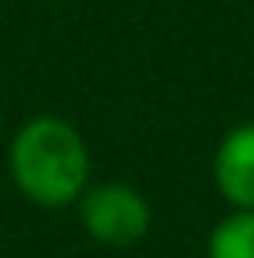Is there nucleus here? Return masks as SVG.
Returning <instances> with one entry per match:
<instances>
[{
  "mask_svg": "<svg viewBox=\"0 0 254 258\" xmlns=\"http://www.w3.org/2000/svg\"><path fill=\"white\" fill-rule=\"evenodd\" d=\"M8 172L34 206H71L90 180V150L75 123L60 116L26 120L8 150Z\"/></svg>",
  "mask_w": 254,
  "mask_h": 258,
  "instance_id": "1",
  "label": "nucleus"
},
{
  "mask_svg": "<svg viewBox=\"0 0 254 258\" xmlns=\"http://www.w3.org/2000/svg\"><path fill=\"white\" fill-rule=\"evenodd\" d=\"M78 217L90 239L105 247H135L150 232V202L127 183H101L78 195Z\"/></svg>",
  "mask_w": 254,
  "mask_h": 258,
  "instance_id": "2",
  "label": "nucleus"
},
{
  "mask_svg": "<svg viewBox=\"0 0 254 258\" xmlns=\"http://www.w3.org/2000/svg\"><path fill=\"white\" fill-rule=\"evenodd\" d=\"M213 180L235 210H254V123H239L221 139Z\"/></svg>",
  "mask_w": 254,
  "mask_h": 258,
  "instance_id": "3",
  "label": "nucleus"
},
{
  "mask_svg": "<svg viewBox=\"0 0 254 258\" xmlns=\"http://www.w3.org/2000/svg\"><path fill=\"white\" fill-rule=\"evenodd\" d=\"M209 258H254V210H235L209 232Z\"/></svg>",
  "mask_w": 254,
  "mask_h": 258,
  "instance_id": "4",
  "label": "nucleus"
}]
</instances>
